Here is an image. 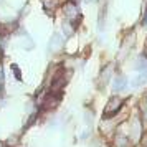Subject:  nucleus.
<instances>
[{"label": "nucleus", "mask_w": 147, "mask_h": 147, "mask_svg": "<svg viewBox=\"0 0 147 147\" xmlns=\"http://www.w3.org/2000/svg\"><path fill=\"white\" fill-rule=\"evenodd\" d=\"M142 56H146L147 58V43H146V47H144V55H142Z\"/></svg>", "instance_id": "nucleus-18"}, {"label": "nucleus", "mask_w": 147, "mask_h": 147, "mask_svg": "<svg viewBox=\"0 0 147 147\" xmlns=\"http://www.w3.org/2000/svg\"><path fill=\"white\" fill-rule=\"evenodd\" d=\"M113 69H114L113 65H107V66H104L101 69L99 76L96 78V86L99 88V89H104V88L107 86V83L113 78Z\"/></svg>", "instance_id": "nucleus-5"}, {"label": "nucleus", "mask_w": 147, "mask_h": 147, "mask_svg": "<svg viewBox=\"0 0 147 147\" xmlns=\"http://www.w3.org/2000/svg\"><path fill=\"white\" fill-rule=\"evenodd\" d=\"M117 124H119V121L117 119H111V117H104V121L101 122V132L104 134V136H113L116 132V129H117Z\"/></svg>", "instance_id": "nucleus-6"}, {"label": "nucleus", "mask_w": 147, "mask_h": 147, "mask_svg": "<svg viewBox=\"0 0 147 147\" xmlns=\"http://www.w3.org/2000/svg\"><path fill=\"white\" fill-rule=\"evenodd\" d=\"M63 45H65V41H63V38H61L60 33H53L51 35V40H50V45H48V51L50 53H58L61 48H63Z\"/></svg>", "instance_id": "nucleus-8"}, {"label": "nucleus", "mask_w": 147, "mask_h": 147, "mask_svg": "<svg viewBox=\"0 0 147 147\" xmlns=\"http://www.w3.org/2000/svg\"><path fill=\"white\" fill-rule=\"evenodd\" d=\"M12 73H13V76L15 78H17V81H22V71H20V66H18V65H12Z\"/></svg>", "instance_id": "nucleus-15"}, {"label": "nucleus", "mask_w": 147, "mask_h": 147, "mask_svg": "<svg viewBox=\"0 0 147 147\" xmlns=\"http://www.w3.org/2000/svg\"><path fill=\"white\" fill-rule=\"evenodd\" d=\"M61 102V93H53L50 91L48 94L43 96L41 99V109L43 111H53L55 107H58Z\"/></svg>", "instance_id": "nucleus-3"}, {"label": "nucleus", "mask_w": 147, "mask_h": 147, "mask_svg": "<svg viewBox=\"0 0 147 147\" xmlns=\"http://www.w3.org/2000/svg\"><path fill=\"white\" fill-rule=\"evenodd\" d=\"M63 32H65L66 36H71L74 33V25L71 22H63Z\"/></svg>", "instance_id": "nucleus-12"}, {"label": "nucleus", "mask_w": 147, "mask_h": 147, "mask_svg": "<svg viewBox=\"0 0 147 147\" xmlns=\"http://www.w3.org/2000/svg\"><path fill=\"white\" fill-rule=\"evenodd\" d=\"M140 119H142V122H147V101L144 99L142 102H140Z\"/></svg>", "instance_id": "nucleus-13"}, {"label": "nucleus", "mask_w": 147, "mask_h": 147, "mask_svg": "<svg viewBox=\"0 0 147 147\" xmlns=\"http://www.w3.org/2000/svg\"><path fill=\"white\" fill-rule=\"evenodd\" d=\"M127 88V78L124 74H117L113 81V91L114 93H121Z\"/></svg>", "instance_id": "nucleus-9"}, {"label": "nucleus", "mask_w": 147, "mask_h": 147, "mask_svg": "<svg viewBox=\"0 0 147 147\" xmlns=\"http://www.w3.org/2000/svg\"><path fill=\"white\" fill-rule=\"evenodd\" d=\"M134 45H136V35L131 32L122 40V50L119 51V56H127V53H131V50L134 48Z\"/></svg>", "instance_id": "nucleus-7"}, {"label": "nucleus", "mask_w": 147, "mask_h": 147, "mask_svg": "<svg viewBox=\"0 0 147 147\" xmlns=\"http://www.w3.org/2000/svg\"><path fill=\"white\" fill-rule=\"evenodd\" d=\"M84 119H86V124H88V126H93L94 114H93V113H89V111H86V113H84Z\"/></svg>", "instance_id": "nucleus-16"}, {"label": "nucleus", "mask_w": 147, "mask_h": 147, "mask_svg": "<svg viewBox=\"0 0 147 147\" xmlns=\"http://www.w3.org/2000/svg\"><path fill=\"white\" fill-rule=\"evenodd\" d=\"M129 131H127V137L131 139V142L132 144H136V142H139L140 139H142V136H144V124H142V119H140V114H136L134 117H131L129 119Z\"/></svg>", "instance_id": "nucleus-1"}, {"label": "nucleus", "mask_w": 147, "mask_h": 147, "mask_svg": "<svg viewBox=\"0 0 147 147\" xmlns=\"http://www.w3.org/2000/svg\"><path fill=\"white\" fill-rule=\"evenodd\" d=\"M17 144H18V136H15V134H12V136L5 140V147H15Z\"/></svg>", "instance_id": "nucleus-14"}, {"label": "nucleus", "mask_w": 147, "mask_h": 147, "mask_svg": "<svg viewBox=\"0 0 147 147\" xmlns=\"http://www.w3.org/2000/svg\"><path fill=\"white\" fill-rule=\"evenodd\" d=\"M140 23H142V27H147V12L144 13V17H142V22H140Z\"/></svg>", "instance_id": "nucleus-17"}, {"label": "nucleus", "mask_w": 147, "mask_h": 147, "mask_svg": "<svg viewBox=\"0 0 147 147\" xmlns=\"http://www.w3.org/2000/svg\"><path fill=\"white\" fill-rule=\"evenodd\" d=\"M146 101H147V96H146Z\"/></svg>", "instance_id": "nucleus-19"}, {"label": "nucleus", "mask_w": 147, "mask_h": 147, "mask_svg": "<svg viewBox=\"0 0 147 147\" xmlns=\"http://www.w3.org/2000/svg\"><path fill=\"white\" fill-rule=\"evenodd\" d=\"M134 69L139 73V71H144V69H147V58L146 56H140V58H137L136 60V63H134Z\"/></svg>", "instance_id": "nucleus-11"}, {"label": "nucleus", "mask_w": 147, "mask_h": 147, "mask_svg": "<svg viewBox=\"0 0 147 147\" xmlns=\"http://www.w3.org/2000/svg\"><path fill=\"white\" fill-rule=\"evenodd\" d=\"M114 144H116V147H132V142H131V139L127 137L126 132H117L116 134Z\"/></svg>", "instance_id": "nucleus-10"}, {"label": "nucleus", "mask_w": 147, "mask_h": 147, "mask_svg": "<svg viewBox=\"0 0 147 147\" xmlns=\"http://www.w3.org/2000/svg\"><path fill=\"white\" fill-rule=\"evenodd\" d=\"M124 106V99L119 96H111L107 99V104L104 107V117H113L114 114H117L121 111V107Z\"/></svg>", "instance_id": "nucleus-4"}, {"label": "nucleus", "mask_w": 147, "mask_h": 147, "mask_svg": "<svg viewBox=\"0 0 147 147\" xmlns=\"http://www.w3.org/2000/svg\"><path fill=\"white\" fill-rule=\"evenodd\" d=\"M63 13H65V17H66V20L71 22V23L74 25V28L80 25L81 13H80V10H78V5H76V3L66 0V2L63 3Z\"/></svg>", "instance_id": "nucleus-2"}]
</instances>
